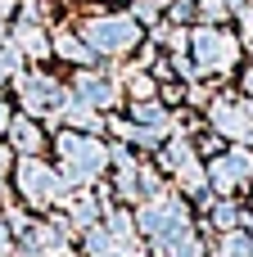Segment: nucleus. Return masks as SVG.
I'll return each instance as SVG.
<instances>
[{"mask_svg":"<svg viewBox=\"0 0 253 257\" xmlns=\"http://www.w3.org/2000/svg\"><path fill=\"white\" fill-rule=\"evenodd\" d=\"M86 41L95 50H131L140 41V27L127 14H109V18H91L86 23Z\"/></svg>","mask_w":253,"mask_h":257,"instance_id":"obj_1","label":"nucleus"},{"mask_svg":"<svg viewBox=\"0 0 253 257\" xmlns=\"http://www.w3.org/2000/svg\"><path fill=\"white\" fill-rule=\"evenodd\" d=\"M59 149H63V163H68V181H91L109 158L95 140H81V136H63Z\"/></svg>","mask_w":253,"mask_h":257,"instance_id":"obj_2","label":"nucleus"},{"mask_svg":"<svg viewBox=\"0 0 253 257\" xmlns=\"http://www.w3.org/2000/svg\"><path fill=\"white\" fill-rule=\"evenodd\" d=\"M195 50H199V63L204 68H226L235 59V41L217 27H199L195 32Z\"/></svg>","mask_w":253,"mask_h":257,"instance_id":"obj_3","label":"nucleus"},{"mask_svg":"<svg viewBox=\"0 0 253 257\" xmlns=\"http://www.w3.org/2000/svg\"><path fill=\"white\" fill-rule=\"evenodd\" d=\"M18 185H23V194H27L32 203H50V199L59 194V181H54V172H50V167H41L36 158H27V163L18 167Z\"/></svg>","mask_w":253,"mask_h":257,"instance_id":"obj_4","label":"nucleus"},{"mask_svg":"<svg viewBox=\"0 0 253 257\" xmlns=\"http://www.w3.org/2000/svg\"><path fill=\"white\" fill-rule=\"evenodd\" d=\"M63 95H59V86L50 81V77H23V104L27 108H36V113H45V108H54Z\"/></svg>","mask_w":253,"mask_h":257,"instance_id":"obj_5","label":"nucleus"},{"mask_svg":"<svg viewBox=\"0 0 253 257\" xmlns=\"http://www.w3.org/2000/svg\"><path fill=\"white\" fill-rule=\"evenodd\" d=\"M213 122H217L226 136H235V140H249L253 136V122L240 113V108H231V104H217V108H213Z\"/></svg>","mask_w":253,"mask_h":257,"instance_id":"obj_6","label":"nucleus"},{"mask_svg":"<svg viewBox=\"0 0 253 257\" xmlns=\"http://www.w3.org/2000/svg\"><path fill=\"white\" fill-rule=\"evenodd\" d=\"M244 172H249V154H231V158H222V163L213 167V181H217L222 190H231Z\"/></svg>","mask_w":253,"mask_h":257,"instance_id":"obj_7","label":"nucleus"},{"mask_svg":"<svg viewBox=\"0 0 253 257\" xmlns=\"http://www.w3.org/2000/svg\"><path fill=\"white\" fill-rule=\"evenodd\" d=\"M77 95L86 104H113V81H104V77H77Z\"/></svg>","mask_w":253,"mask_h":257,"instance_id":"obj_8","label":"nucleus"},{"mask_svg":"<svg viewBox=\"0 0 253 257\" xmlns=\"http://www.w3.org/2000/svg\"><path fill=\"white\" fill-rule=\"evenodd\" d=\"M54 50L63 54V59H77V63H91V50L77 41V36H68V32H59V41H54Z\"/></svg>","mask_w":253,"mask_h":257,"instance_id":"obj_9","label":"nucleus"},{"mask_svg":"<svg viewBox=\"0 0 253 257\" xmlns=\"http://www.w3.org/2000/svg\"><path fill=\"white\" fill-rule=\"evenodd\" d=\"M14 145H18V149H36V145H41V131H36L32 122H14Z\"/></svg>","mask_w":253,"mask_h":257,"instance_id":"obj_10","label":"nucleus"},{"mask_svg":"<svg viewBox=\"0 0 253 257\" xmlns=\"http://www.w3.org/2000/svg\"><path fill=\"white\" fill-rule=\"evenodd\" d=\"M63 117H68V122H77V126H95V113H91L86 104H77V108H68Z\"/></svg>","mask_w":253,"mask_h":257,"instance_id":"obj_11","label":"nucleus"},{"mask_svg":"<svg viewBox=\"0 0 253 257\" xmlns=\"http://www.w3.org/2000/svg\"><path fill=\"white\" fill-rule=\"evenodd\" d=\"M131 9H136V18H145V23H149V18H158V5H154V0H136Z\"/></svg>","mask_w":253,"mask_h":257,"instance_id":"obj_12","label":"nucleus"},{"mask_svg":"<svg viewBox=\"0 0 253 257\" xmlns=\"http://www.w3.org/2000/svg\"><path fill=\"white\" fill-rule=\"evenodd\" d=\"M131 90H136L140 99H149V95H154V81H149V77H136V86H131Z\"/></svg>","mask_w":253,"mask_h":257,"instance_id":"obj_13","label":"nucleus"},{"mask_svg":"<svg viewBox=\"0 0 253 257\" xmlns=\"http://www.w3.org/2000/svg\"><path fill=\"white\" fill-rule=\"evenodd\" d=\"M0 257H9V235H5V226H0Z\"/></svg>","mask_w":253,"mask_h":257,"instance_id":"obj_14","label":"nucleus"},{"mask_svg":"<svg viewBox=\"0 0 253 257\" xmlns=\"http://www.w3.org/2000/svg\"><path fill=\"white\" fill-rule=\"evenodd\" d=\"M5 126H9V113H5V104H0V131H5Z\"/></svg>","mask_w":253,"mask_h":257,"instance_id":"obj_15","label":"nucleus"},{"mask_svg":"<svg viewBox=\"0 0 253 257\" xmlns=\"http://www.w3.org/2000/svg\"><path fill=\"white\" fill-rule=\"evenodd\" d=\"M0 176H5V154H0Z\"/></svg>","mask_w":253,"mask_h":257,"instance_id":"obj_16","label":"nucleus"},{"mask_svg":"<svg viewBox=\"0 0 253 257\" xmlns=\"http://www.w3.org/2000/svg\"><path fill=\"white\" fill-rule=\"evenodd\" d=\"M244 86H249V90H253V72H249V81H244Z\"/></svg>","mask_w":253,"mask_h":257,"instance_id":"obj_17","label":"nucleus"}]
</instances>
